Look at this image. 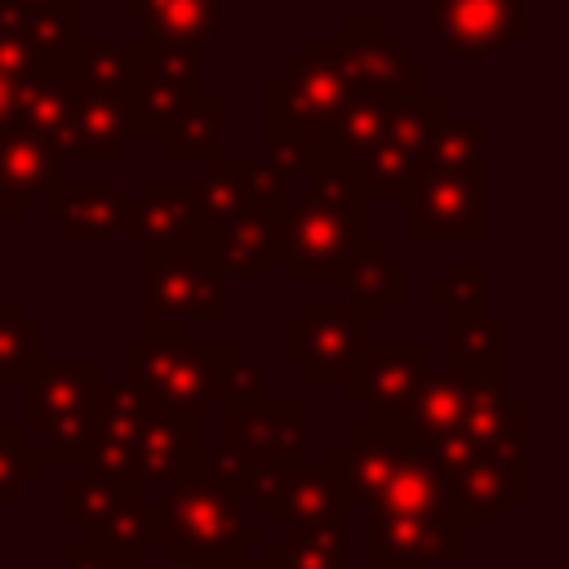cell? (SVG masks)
Segmentation results:
<instances>
[{
	"mask_svg": "<svg viewBox=\"0 0 569 569\" xmlns=\"http://www.w3.org/2000/svg\"><path fill=\"white\" fill-rule=\"evenodd\" d=\"M325 467L333 471L347 511H365V565L369 569H427V565H467V516L422 445L405 431L351 422L329 449Z\"/></svg>",
	"mask_w": 569,
	"mask_h": 569,
	"instance_id": "obj_1",
	"label": "cell"
},
{
	"mask_svg": "<svg viewBox=\"0 0 569 569\" xmlns=\"http://www.w3.org/2000/svg\"><path fill=\"white\" fill-rule=\"evenodd\" d=\"M307 196L280 218V262L289 280H342L356 262L365 231V196L347 160L329 147H311L307 156Z\"/></svg>",
	"mask_w": 569,
	"mask_h": 569,
	"instance_id": "obj_2",
	"label": "cell"
},
{
	"mask_svg": "<svg viewBox=\"0 0 569 569\" xmlns=\"http://www.w3.org/2000/svg\"><path fill=\"white\" fill-rule=\"evenodd\" d=\"M160 507V560L169 565H200V569H218V565H236V560H253L262 556L267 525L258 516H249V507L231 493H222L209 480H191V485H173L156 498Z\"/></svg>",
	"mask_w": 569,
	"mask_h": 569,
	"instance_id": "obj_3",
	"label": "cell"
},
{
	"mask_svg": "<svg viewBox=\"0 0 569 569\" xmlns=\"http://www.w3.org/2000/svg\"><path fill=\"white\" fill-rule=\"evenodd\" d=\"M236 338H173V342H151V338H129L120 347L124 365V387H133L142 400L204 418L209 405H227V365Z\"/></svg>",
	"mask_w": 569,
	"mask_h": 569,
	"instance_id": "obj_4",
	"label": "cell"
},
{
	"mask_svg": "<svg viewBox=\"0 0 569 569\" xmlns=\"http://www.w3.org/2000/svg\"><path fill=\"white\" fill-rule=\"evenodd\" d=\"M222 280L213 244L142 249V338L173 342L196 320H227Z\"/></svg>",
	"mask_w": 569,
	"mask_h": 569,
	"instance_id": "obj_5",
	"label": "cell"
},
{
	"mask_svg": "<svg viewBox=\"0 0 569 569\" xmlns=\"http://www.w3.org/2000/svg\"><path fill=\"white\" fill-rule=\"evenodd\" d=\"M107 373L98 360H44L22 382V436L40 462H84Z\"/></svg>",
	"mask_w": 569,
	"mask_h": 569,
	"instance_id": "obj_6",
	"label": "cell"
},
{
	"mask_svg": "<svg viewBox=\"0 0 569 569\" xmlns=\"http://www.w3.org/2000/svg\"><path fill=\"white\" fill-rule=\"evenodd\" d=\"M351 98V84L342 76L338 36H311L280 76L267 80V133H289L302 147H320L338 107Z\"/></svg>",
	"mask_w": 569,
	"mask_h": 569,
	"instance_id": "obj_7",
	"label": "cell"
},
{
	"mask_svg": "<svg viewBox=\"0 0 569 569\" xmlns=\"http://www.w3.org/2000/svg\"><path fill=\"white\" fill-rule=\"evenodd\" d=\"M62 520L80 542L138 556L160 547V507L138 485H116L80 471L62 489Z\"/></svg>",
	"mask_w": 569,
	"mask_h": 569,
	"instance_id": "obj_8",
	"label": "cell"
},
{
	"mask_svg": "<svg viewBox=\"0 0 569 569\" xmlns=\"http://www.w3.org/2000/svg\"><path fill=\"white\" fill-rule=\"evenodd\" d=\"M489 178L485 164L436 169L418 164L405 187V236L409 240H485L489 231Z\"/></svg>",
	"mask_w": 569,
	"mask_h": 569,
	"instance_id": "obj_9",
	"label": "cell"
},
{
	"mask_svg": "<svg viewBox=\"0 0 569 569\" xmlns=\"http://www.w3.org/2000/svg\"><path fill=\"white\" fill-rule=\"evenodd\" d=\"M338 58H342V76H347L351 93H382L396 102L431 93V62L413 58L405 36H396L387 27V18H378V13H360V18L342 22Z\"/></svg>",
	"mask_w": 569,
	"mask_h": 569,
	"instance_id": "obj_10",
	"label": "cell"
},
{
	"mask_svg": "<svg viewBox=\"0 0 569 569\" xmlns=\"http://www.w3.org/2000/svg\"><path fill=\"white\" fill-rule=\"evenodd\" d=\"M431 369V347L418 338H387V342H365L360 360L342 378V396L365 409L360 422L400 431L409 396L418 378Z\"/></svg>",
	"mask_w": 569,
	"mask_h": 569,
	"instance_id": "obj_11",
	"label": "cell"
},
{
	"mask_svg": "<svg viewBox=\"0 0 569 569\" xmlns=\"http://www.w3.org/2000/svg\"><path fill=\"white\" fill-rule=\"evenodd\" d=\"M449 116V102L427 93V98H409L396 107L391 124L382 129V138L351 164L356 173V187L365 200H396L405 196L413 169L422 164V151L436 133V124Z\"/></svg>",
	"mask_w": 569,
	"mask_h": 569,
	"instance_id": "obj_12",
	"label": "cell"
},
{
	"mask_svg": "<svg viewBox=\"0 0 569 569\" xmlns=\"http://www.w3.org/2000/svg\"><path fill=\"white\" fill-rule=\"evenodd\" d=\"M365 316L347 298H311L298 320L284 325V356L307 382H342L365 351Z\"/></svg>",
	"mask_w": 569,
	"mask_h": 569,
	"instance_id": "obj_13",
	"label": "cell"
},
{
	"mask_svg": "<svg viewBox=\"0 0 569 569\" xmlns=\"http://www.w3.org/2000/svg\"><path fill=\"white\" fill-rule=\"evenodd\" d=\"M204 418H187L142 400V431L133 449V485L138 489H173L204 480Z\"/></svg>",
	"mask_w": 569,
	"mask_h": 569,
	"instance_id": "obj_14",
	"label": "cell"
},
{
	"mask_svg": "<svg viewBox=\"0 0 569 569\" xmlns=\"http://www.w3.org/2000/svg\"><path fill=\"white\" fill-rule=\"evenodd\" d=\"M124 240H133L142 249H169V244H213L218 249V227L200 213L187 178H147L129 204Z\"/></svg>",
	"mask_w": 569,
	"mask_h": 569,
	"instance_id": "obj_15",
	"label": "cell"
},
{
	"mask_svg": "<svg viewBox=\"0 0 569 569\" xmlns=\"http://www.w3.org/2000/svg\"><path fill=\"white\" fill-rule=\"evenodd\" d=\"M133 196L120 178H53L40 196V209L49 222L62 227L71 244H102L124 236Z\"/></svg>",
	"mask_w": 569,
	"mask_h": 569,
	"instance_id": "obj_16",
	"label": "cell"
},
{
	"mask_svg": "<svg viewBox=\"0 0 569 569\" xmlns=\"http://www.w3.org/2000/svg\"><path fill=\"white\" fill-rule=\"evenodd\" d=\"M200 213L222 231L227 218L262 209V213H284L289 209V182L267 164V160H249V156H222L209 160L204 173L191 182Z\"/></svg>",
	"mask_w": 569,
	"mask_h": 569,
	"instance_id": "obj_17",
	"label": "cell"
},
{
	"mask_svg": "<svg viewBox=\"0 0 569 569\" xmlns=\"http://www.w3.org/2000/svg\"><path fill=\"white\" fill-rule=\"evenodd\" d=\"M222 449L249 462H302L307 453V405L302 400H258V405H227L222 413Z\"/></svg>",
	"mask_w": 569,
	"mask_h": 569,
	"instance_id": "obj_18",
	"label": "cell"
},
{
	"mask_svg": "<svg viewBox=\"0 0 569 569\" xmlns=\"http://www.w3.org/2000/svg\"><path fill=\"white\" fill-rule=\"evenodd\" d=\"M427 18L453 58H493L525 40V0H427Z\"/></svg>",
	"mask_w": 569,
	"mask_h": 569,
	"instance_id": "obj_19",
	"label": "cell"
},
{
	"mask_svg": "<svg viewBox=\"0 0 569 569\" xmlns=\"http://www.w3.org/2000/svg\"><path fill=\"white\" fill-rule=\"evenodd\" d=\"M133 138V111L124 93H102L84 89L71 80L67 93V116L53 133V156H76V160H120L124 142Z\"/></svg>",
	"mask_w": 569,
	"mask_h": 569,
	"instance_id": "obj_20",
	"label": "cell"
},
{
	"mask_svg": "<svg viewBox=\"0 0 569 569\" xmlns=\"http://www.w3.org/2000/svg\"><path fill=\"white\" fill-rule=\"evenodd\" d=\"M196 98H204V80H200V58L187 53H169L151 44V58L142 67L138 89L129 93V111H133V138H160L164 124L191 107Z\"/></svg>",
	"mask_w": 569,
	"mask_h": 569,
	"instance_id": "obj_21",
	"label": "cell"
},
{
	"mask_svg": "<svg viewBox=\"0 0 569 569\" xmlns=\"http://www.w3.org/2000/svg\"><path fill=\"white\" fill-rule=\"evenodd\" d=\"M129 22H142V40L169 53L204 58V49L222 36L227 0H120Z\"/></svg>",
	"mask_w": 569,
	"mask_h": 569,
	"instance_id": "obj_22",
	"label": "cell"
},
{
	"mask_svg": "<svg viewBox=\"0 0 569 569\" xmlns=\"http://www.w3.org/2000/svg\"><path fill=\"white\" fill-rule=\"evenodd\" d=\"M53 178H58V156L40 133H31L22 124L0 129V204H4L9 222L22 218L27 204L36 196H44Z\"/></svg>",
	"mask_w": 569,
	"mask_h": 569,
	"instance_id": "obj_23",
	"label": "cell"
},
{
	"mask_svg": "<svg viewBox=\"0 0 569 569\" xmlns=\"http://www.w3.org/2000/svg\"><path fill=\"white\" fill-rule=\"evenodd\" d=\"M445 356V369L480 382H507V320H493L489 311H449Z\"/></svg>",
	"mask_w": 569,
	"mask_h": 569,
	"instance_id": "obj_24",
	"label": "cell"
},
{
	"mask_svg": "<svg viewBox=\"0 0 569 569\" xmlns=\"http://www.w3.org/2000/svg\"><path fill=\"white\" fill-rule=\"evenodd\" d=\"M342 284H347V302L365 316V325H373L391 311V302L409 298V262L396 258L382 240H365Z\"/></svg>",
	"mask_w": 569,
	"mask_h": 569,
	"instance_id": "obj_25",
	"label": "cell"
},
{
	"mask_svg": "<svg viewBox=\"0 0 569 569\" xmlns=\"http://www.w3.org/2000/svg\"><path fill=\"white\" fill-rule=\"evenodd\" d=\"M151 58V40L129 36V40H98L84 36L76 58H71V80L84 89H102V93H133L142 80V67Z\"/></svg>",
	"mask_w": 569,
	"mask_h": 569,
	"instance_id": "obj_26",
	"label": "cell"
},
{
	"mask_svg": "<svg viewBox=\"0 0 569 569\" xmlns=\"http://www.w3.org/2000/svg\"><path fill=\"white\" fill-rule=\"evenodd\" d=\"M280 218L284 213H236L222 222L218 231V267L222 276H240V280H262L271 262H280Z\"/></svg>",
	"mask_w": 569,
	"mask_h": 569,
	"instance_id": "obj_27",
	"label": "cell"
},
{
	"mask_svg": "<svg viewBox=\"0 0 569 569\" xmlns=\"http://www.w3.org/2000/svg\"><path fill=\"white\" fill-rule=\"evenodd\" d=\"M222 120H227V102L204 93V98H196L191 107H182V111L164 124V133H160L156 142H160L164 160H200V164H209V160H222V156H227Z\"/></svg>",
	"mask_w": 569,
	"mask_h": 569,
	"instance_id": "obj_28",
	"label": "cell"
},
{
	"mask_svg": "<svg viewBox=\"0 0 569 569\" xmlns=\"http://www.w3.org/2000/svg\"><path fill=\"white\" fill-rule=\"evenodd\" d=\"M396 107H400V102H396V98H382V93H351V98L338 107V116H333V124H329V133H325L320 147H329L338 160L356 164V160L382 138V129L391 124Z\"/></svg>",
	"mask_w": 569,
	"mask_h": 569,
	"instance_id": "obj_29",
	"label": "cell"
},
{
	"mask_svg": "<svg viewBox=\"0 0 569 569\" xmlns=\"http://www.w3.org/2000/svg\"><path fill=\"white\" fill-rule=\"evenodd\" d=\"M44 365V325L18 298H0V387L27 382Z\"/></svg>",
	"mask_w": 569,
	"mask_h": 569,
	"instance_id": "obj_30",
	"label": "cell"
},
{
	"mask_svg": "<svg viewBox=\"0 0 569 569\" xmlns=\"http://www.w3.org/2000/svg\"><path fill=\"white\" fill-rule=\"evenodd\" d=\"M485 138H489L485 116H445L422 151V164H436V169L485 164Z\"/></svg>",
	"mask_w": 569,
	"mask_h": 569,
	"instance_id": "obj_31",
	"label": "cell"
},
{
	"mask_svg": "<svg viewBox=\"0 0 569 569\" xmlns=\"http://www.w3.org/2000/svg\"><path fill=\"white\" fill-rule=\"evenodd\" d=\"M40 476H44V462L22 436V427L0 422V507H18L31 493V485H40Z\"/></svg>",
	"mask_w": 569,
	"mask_h": 569,
	"instance_id": "obj_32",
	"label": "cell"
},
{
	"mask_svg": "<svg viewBox=\"0 0 569 569\" xmlns=\"http://www.w3.org/2000/svg\"><path fill=\"white\" fill-rule=\"evenodd\" d=\"M427 298L445 302L449 311H489V262L485 258H453L445 276L427 284Z\"/></svg>",
	"mask_w": 569,
	"mask_h": 569,
	"instance_id": "obj_33",
	"label": "cell"
},
{
	"mask_svg": "<svg viewBox=\"0 0 569 569\" xmlns=\"http://www.w3.org/2000/svg\"><path fill=\"white\" fill-rule=\"evenodd\" d=\"M62 569H124V556L76 538V542H67V547H62Z\"/></svg>",
	"mask_w": 569,
	"mask_h": 569,
	"instance_id": "obj_34",
	"label": "cell"
},
{
	"mask_svg": "<svg viewBox=\"0 0 569 569\" xmlns=\"http://www.w3.org/2000/svg\"><path fill=\"white\" fill-rule=\"evenodd\" d=\"M18 89H22V76H18V71H9V67L0 62V129H9V124H13Z\"/></svg>",
	"mask_w": 569,
	"mask_h": 569,
	"instance_id": "obj_35",
	"label": "cell"
},
{
	"mask_svg": "<svg viewBox=\"0 0 569 569\" xmlns=\"http://www.w3.org/2000/svg\"><path fill=\"white\" fill-rule=\"evenodd\" d=\"M218 569H267V560L253 556V560H236V565H218Z\"/></svg>",
	"mask_w": 569,
	"mask_h": 569,
	"instance_id": "obj_36",
	"label": "cell"
},
{
	"mask_svg": "<svg viewBox=\"0 0 569 569\" xmlns=\"http://www.w3.org/2000/svg\"><path fill=\"white\" fill-rule=\"evenodd\" d=\"M4 222H9V213H4V204H0V258H4Z\"/></svg>",
	"mask_w": 569,
	"mask_h": 569,
	"instance_id": "obj_37",
	"label": "cell"
},
{
	"mask_svg": "<svg viewBox=\"0 0 569 569\" xmlns=\"http://www.w3.org/2000/svg\"><path fill=\"white\" fill-rule=\"evenodd\" d=\"M0 569H4V525H0Z\"/></svg>",
	"mask_w": 569,
	"mask_h": 569,
	"instance_id": "obj_38",
	"label": "cell"
},
{
	"mask_svg": "<svg viewBox=\"0 0 569 569\" xmlns=\"http://www.w3.org/2000/svg\"><path fill=\"white\" fill-rule=\"evenodd\" d=\"M0 422H4V387H0Z\"/></svg>",
	"mask_w": 569,
	"mask_h": 569,
	"instance_id": "obj_39",
	"label": "cell"
}]
</instances>
